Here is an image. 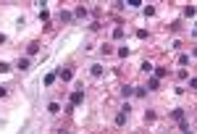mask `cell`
<instances>
[{
	"instance_id": "cell-1",
	"label": "cell",
	"mask_w": 197,
	"mask_h": 134,
	"mask_svg": "<svg viewBox=\"0 0 197 134\" xmlns=\"http://www.w3.org/2000/svg\"><path fill=\"white\" fill-rule=\"evenodd\" d=\"M152 74H155V79H163V76H168V69L166 66H158V69H152Z\"/></svg>"
},
{
	"instance_id": "cell-2",
	"label": "cell",
	"mask_w": 197,
	"mask_h": 134,
	"mask_svg": "<svg viewBox=\"0 0 197 134\" xmlns=\"http://www.w3.org/2000/svg\"><path fill=\"white\" fill-rule=\"evenodd\" d=\"M58 79H63V82H71V79H74V74H71L68 69H60V71H58Z\"/></svg>"
},
{
	"instance_id": "cell-3",
	"label": "cell",
	"mask_w": 197,
	"mask_h": 134,
	"mask_svg": "<svg viewBox=\"0 0 197 134\" xmlns=\"http://www.w3.org/2000/svg\"><path fill=\"white\" fill-rule=\"evenodd\" d=\"M84 102V92H74L71 95V105H82Z\"/></svg>"
},
{
	"instance_id": "cell-4",
	"label": "cell",
	"mask_w": 197,
	"mask_h": 134,
	"mask_svg": "<svg viewBox=\"0 0 197 134\" xmlns=\"http://www.w3.org/2000/svg\"><path fill=\"white\" fill-rule=\"evenodd\" d=\"M87 13H89V11H87L84 6H79L76 11H74V16H76V19H87Z\"/></svg>"
},
{
	"instance_id": "cell-5",
	"label": "cell",
	"mask_w": 197,
	"mask_h": 134,
	"mask_svg": "<svg viewBox=\"0 0 197 134\" xmlns=\"http://www.w3.org/2000/svg\"><path fill=\"white\" fill-rule=\"evenodd\" d=\"M126 118H129V113H118V116H116V126H124Z\"/></svg>"
},
{
	"instance_id": "cell-6",
	"label": "cell",
	"mask_w": 197,
	"mask_h": 134,
	"mask_svg": "<svg viewBox=\"0 0 197 134\" xmlns=\"http://www.w3.org/2000/svg\"><path fill=\"white\" fill-rule=\"evenodd\" d=\"M89 71H92V76H103V66H100V63H95Z\"/></svg>"
},
{
	"instance_id": "cell-7",
	"label": "cell",
	"mask_w": 197,
	"mask_h": 134,
	"mask_svg": "<svg viewBox=\"0 0 197 134\" xmlns=\"http://www.w3.org/2000/svg\"><path fill=\"white\" fill-rule=\"evenodd\" d=\"M16 66H19V71L29 69V58H19V63H16Z\"/></svg>"
},
{
	"instance_id": "cell-8",
	"label": "cell",
	"mask_w": 197,
	"mask_h": 134,
	"mask_svg": "<svg viewBox=\"0 0 197 134\" xmlns=\"http://www.w3.org/2000/svg\"><path fill=\"white\" fill-rule=\"evenodd\" d=\"M26 53H29V55H37V53H39V45H37V42H32V45H29V50H26Z\"/></svg>"
},
{
	"instance_id": "cell-9",
	"label": "cell",
	"mask_w": 197,
	"mask_h": 134,
	"mask_svg": "<svg viewBox=\"0 0 197 134\" xmlns=\"http://www.w3.org/2000/svg\"><path fill=\"white\" fill-rule=\"evenodd\" d=\"M184 16H187V19H192V16H195V6H187V8H184Z\"/></svg>"
},
{
	"instance_id": "cell-10",
	"label": "cell",
	"mask_w": 197,
	"mask_h": 134,
	"mask_svg": "<svg viewBox=\"0 0 197 134\" xmlns=\"http://www.w3.org/2000/svg\"><path fill=\"white\" fill-rule=\"evenodd\" d=\"M113 39H124V29H121V26L113 29Z\"/></svg>"
},
{
	"instance_id": "cell-11",
	"label": "cell",
	"mask_w": 197,
	"mask_h": 134,
	"mask_svg": "<svg viewBox=\"0 0 197 134\" xmlns=\"http://www.w3.org/2000/svg\"><path fill=\"white\" fill-rule=\"evenodd\" d=\"M142 74H152V63H147V61H144V63H142Z\"/></svg>"
},
{
	"instance_id": "cell-12",
	"label": "cell",
	"mask_w": 197,
	"mask_h": 134,
	"mask_svg": "<svg viewBox=\"0 0 197 134\" xmlns=\"http://www.w3.org/2000/svg\"><path fill=\"white\" fill-rule=\"evenodd\" d=\"M39 19L47 21V19H50V11H47V8H42V11H39Z\"/></svg>"
},
{
	"instance_id": "cell-13",
	"label": "cell",
	"mask_w": 197,
	"mask_h": 134,
	"mask_svg": "<svg viewBox=\"0 0 197 134\" xmlns=\"http://www.w3.org/2000/svg\"><path fill=\"white\" fill-rule=\"evenodd\" d=\"M47 110H50V113H58L60 105H58V102H50V105H47Z\"/></svg>"
},
{
	"instance_id": "cell-14",
	"label": "cell",
	"mask_w": 197,
	"mask_h": 134,
	"mask_svg": "<svg viewBox=\"0 0 197 134\" xmlns=\"http://www.w3.org/2000/svg\"><path fill=\"white\" fill-rule=\"evenodd\" d=\"M68 19H74V13H68V11H60V21H68Z\"/></svg>"
},
{
	"instance_id": "cell-15",
	"label": "cell",
	"mask_w": 197,
	"mask_h": 134,
	"mask_svg": "<svg viewBox=\"0 0 197 134\" xmlns=\"http://www.w3.org/2000/svg\"><path fill=\"white\" fill-rule=\"evenodd\" d=\"M134 95H137V97H144V95H147V89H144V87H137V89H134Z\"/></svg>"
},
{
	"instance_id": "cell-16",
	"label": "cell",
	"mask_w": 197,
	"mask_h": 134,
	"mask_svg": "<svg viewBox=\"0 0 197 134\" xmlns=\"http://www.w3.org/2000/svg\"><path fill=\"white\" fill-rule=\"evenodd\" d=\"M55 79H58V74H47V76H45V84H53Z\"/></svg>"
},
{
	"instance_id": "cell-17",
	"label": "cell",
	"mask_w": 197,
	"mask_h": 134,
	"mask_svg": "<svg viewBox=\"0 0 197 134\" xmlns=\"http://www.w3.org/2000/svg\"><path fill=\"white\" fill-rule=\"evenodd\" d=\"M179 63L187 66V63H189V55H184V53H181V55H179Z\"/></svg>"
},
{
	"instance_id": "cell-18",
	"label": "cell",
	"mask_w": 197,
	"mask_h": 134,
	"mask_svg": "<svg viewBox=\"0 0 197 134\" xmlns=\"http://www.w3.org/2000/svg\"><path fill=\"white\" fill-rule=\"evenodd\" d=\"M121 95L129 97V95H134V89H131V87H124V89H121Z\"/></svg>"
},
{
	"instance_id": "cell-19",
	"label": "cell",
	"mask_w": 197,
	"mask_h": 134,
	"mask_svg": "<svg viewBox=\"0 0 197 134\" xmlns=\"http://www.w3.org/2000/svg\"><path fill=\"white\" fill-rule=\"evenodd\" d=\"M155 13V6H144V16H152Z\"/></svg>"
},
{
	"instance_id": "cell-20",
	"label": "cell",
	"mask_w": 197,
	"mask_h": 134,
	"mask_svg": "<svg viewBox=\"0 0 197 134\" xmlns=\"http://www.w3.org/2000/svg\"><path fill=\"white\" fill-rule=\"evenodd\" d=\"M5 95H8V89H5V87H0V97H5Z\"/></svg>"
},
{
	"instance_id": "cell-21",
	"label": "cell",
	"mask_w": 197,
	"mask_h": 134,
	"mask_svg": "<svg viewBox=\"0 0 197 134\" xmlns=\"http://www.w3.org/2000/svg\"><path fill=\"white\" fill-rule=\"evenodd\" d=\"M3 42H5V34H0V45H3Z\"/></svg>"
},
{
	"instance_id": "cell-22",
	"label": "cell",
	"mask_w": 197,
	"mask_h": 134,
	"mask_svg": "<svg viewBox=\"0 0 197 134\" xmlns=\"http://www.w3.org/2000/svg\"><path fill=\"white\" fill-rule=\"evenodd\" d=\"M184 134H192V132H189V129H187V132H184Z\"/></svg>"
}]
</instances>
